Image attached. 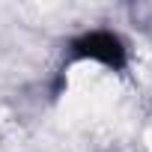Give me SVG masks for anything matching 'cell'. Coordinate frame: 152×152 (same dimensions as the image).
<instances>
[{"label": "cell", "instance_id": "cell-1", "mask_svg": "<svg viewBox=\"0 0 152 152\" xmlns=\"http://www.w3.org/2000/svg\"><path fill=\"white\" fill-rule=\"evenodd\" d=\"M69 54H72V60H93L113 72H122L128 66V48L110 30H90V33L78 36L69 45Z\"/></svg>", "mask_w": 152, "mask_h": 152}]
</instances>
